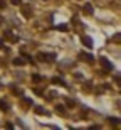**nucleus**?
Wrapping results in <instances>:
<instances>
[{"label":"nucleus","instance_id":"f257e3e1","mask_svg":"<svg viewBox=\"0 0 121 130\" xmlns=\"http://www.w3.org/2000/svg\"><path fill=\"white\" fill-rule=\"evenodd\" d=\"M99 63H103V68H104V69H108V71H113V68H114L106 58H99Z\"/></svg>","mask_w":121,"mask_h":130},{"label":"nucleus","instance_id":"f03ea898","mask_svg":"<svg viewBox=\"0 0 121 130\" xmlns=\"http://www.w3.org/2000/svg\"><path fill=\"white\" fill-rule=\"evenodd\" d=\"M40 61H47V59H56V54H39Z\"/></svg>","mask_w":121,"mask_h":130},{"label":"nucleus","instance_id":"7ed1b4c3","mask_svg":"<svg viewBox=\"0 0 121 130\" xmlns=\"http://www.w3.org/2000/svg\"><path fill=\"white\" fill-rule=\"evenodd\" d=\"M52 83H54V85H61V86H66V81H64L62 78H59V76H54V78H52Z\"/></svg>","mask_w":121,"mask_h":130},{"label":"nucleus","instance_id":"20e7f679","mask_svg":"<svg viewBox=\"0 0 121 130\" xmlns=\"http://www.w3.org/2000/svg\"><path fill=\"white\" fill-rule=\"evenodd\" d=\"M82 44H84V46H87V47H92V41L89 37H87V36H82Z\"/></svg>","mask_w":121,"mask_h":130},{"label":"nucleus","instance_id":"39448f33","mask_svg":"<svg viewBox=\"0 0 121 130\" xmlns=\"http://www.w3.org/2000/svg\"><path fill=\"white\" fill-rule=\"evenodd\" d=\"M34 110H35V113H39V115H49V111H47V110H44L42 106H35Z\"/></svg>","mask_w":121,"mask_h":130},{"label":"nucleus","instance_id":"423d86ee","mask_svg":"<svg viewBox=\"0 0 121 130\" xmlns=\"http://www.w3.org/2000/svg\"><path fill=\"white\" fill-rule=\"evenodd\" d=\"M81 59H86V61H89V63H94V58H92L91 54H87V53L81 54Z\"/></svg>","mask_w":121,"mask_h":130},{"label":"nucleus","instance_id":"0eeeda50","mask_svg":"<svg viewBox=\"0 0 121 130\" xmlns=\"http://www.w3.org/2000/svg\"><path fill=\"white\" fill-rule=\"evenodd\" d=\"M82 10H84L86 14H89V15H91V14H92V5H91V4H86V5H84V9H82Z\"/></svg>","mask_w":121,"mask_h":130},{"label":"nucleus","instance_id":"6e6552de","mask_svg":"<svg viewBox=\"0 0 121 130\" xmlns=\"http://www.w3.org/2000/svg\"><path fill=\"white\" fill-rule=\"evenodd\" d=\"M14 64H15V66H24V59H22V58H15L14 59Z\"/></svg>","mask_w":121,"mask_h":130},{"label":"nucleus","instance_id":"1a4fd4ad","mask_svg":"<svg viewBox=\"0 0 121 130\" xmlns=\"http://www.w3.org/2000/svg\"><path fill=\"white\" fill-rule=\"evenodd\" d=\"M0 108H2V110H9V105H7V101H4V100H0Z\"/></svg>","mask_w":121,"mask_h":130},{"label":"nucleus","instance_id":"9d476101","mask_svg":"<svg viewBox=\"0 0 121 130\" xmlns=\"http://www.w3.org/2000/svg\"><path fill=\"white\" fill-rule=\"evenodd\" d=\"M22 56H24V58L27 59L29 63H32V64H34V58H32V56H29V54H27V53H22Z\"/></svg>","mask_w":121,"mask_h":130},{"label":"nucleus","instance_id":"9b49d317","mask_svg":"<svg viewBox=\"0 0 121 130\" xmlns=\"http://www.w3.org/2000/svg\"><path fill=\"white\" fill-rule=\"evenodd\" d=\"M40 79H42V78H40L39 74H32V81H34V83H39Z\"/></svg>","mask_w":121,"mask_h":130},{"label":"nucleus","instance_id":"f8f14e48","mask_svg":"<svg viewBox=\"0 0 121 130\" xmlns=\"http://www.w3.org/2000/svg\"><path fill=\"white\" fill-rule=\"evenodd\" d=\"M56 111H59V113H64V106H62V105H57V106H56Z\"/></svg>","mask_w":121,"mask_h":130},{"label":"nucleus","instance_id":"ddd939ff","mask_svg":"<svg viewBox=\"0 0 121 130\" xmlns=\"http://www.w3.org/2000/svg\"><path fill=\"white\" fill-rule=\"evenodd\" d=\"M109 122H111V123H114V125H119V120H118L116 117H114V118H109Z\"/></svg>","mask_w":121,"mask_h":130},{"label":"nucleus","instance_id":"4468645a","mask_svg":"<svg viewBox=\"0 0 121 130\" xmlns=\"http://www.w3.org/2000/svg\"><path fill=\"white\" fill-rule=\"evenodd\" d=\"M56 29H59V30H67V25H57Z\"/></svg>","mask_w":121,"mask_h":130},{"label":"nucleus","instance_id":"2eb2a0df","mask_svg":"<svg viewBox=\"0 0 121 130\" xmlns=\"http://www.w3.org/2000/svg\"><path fill=\"white\" fill-rule=\"evenodd\" d=\"M7 4H5V0H0V9H5Z\"/></svg>","mask_w":121,"mask_h":130},{"label":"nucleus","instance_id":"dca6fc26","mask_svg":"<svg viewBox=\"0 0 121 130\" xmlns=\"http://www.w3.org/2000/svg\"><path fill=\"white\" fill-rule=\"evenodd\" d=\"M24 101H25V103H32V105H34V101H32V98H24Z\"/></svg>","mask_w":121,"mask_h":130},{"label":"nucleus","instance_id":"f3484780","mask_svg":"<svg viewBox=\"0 0 121 130\" xmlns=\"http://www.w3.org/2000/svg\"><path fill=\"white\" fill-rule=\"evenodd\" d=\"M0 47H2V41H0Z\"/></svg>","mask_w":121,"mask_h":130}]
</instances>
